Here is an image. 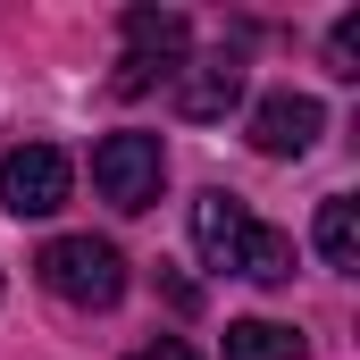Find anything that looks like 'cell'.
I'll use <instances>...</instances> for the list:
<instances>
[{
	"label": "cell",
	"mask_w": 360,
	"mask_h": 360,
	"mask_svg": "<svg viewBox=\"0 0 360 360\" xmlns=\"http://www.w3.org/2000/svg\"><path fill=\"white\" fill-rule=\"evenodd\" d=\"M68 184H76L68 151H51V143H17V151L0 160V210H8V218H51V210L68 201Z\"/></svg>",
	"instance_id": "cell-3"
},
{
	"label": "cell",
	"mask_w": 360,
	"mask_h": 360,
	"mask_svg": "<svg viewBox=\"0 0 360 360\" xmlns=\"http://www.w3.org/2000/svg\"><path fill=\"white\" fill-rule=\"evenodd\" d=\"M226 360H302V335L276 319H235L226 327Z\"/></svg>",
	"instance_id": "cell-10"
},
{
	"label": "cell",
	"mask_w": 360,
	"mask_h": 360,
	"mask_svg": "<svg viewBox=\"0 0 360 360\" xmlns=\"http://www.w3.org/2000/svg\"><path fill=\"white\" fill-rule=\"evenodd\" d=\"M235 101H243V59H235V51H210V59H193L176 76V117H193V126L226 117Z\"/></svg>",
	"instance_id": "cell-6"
},
{
	"label": "cell",
	"mask_w": 360,
	"mask_h": 360,
	"mask_svg": "<svg viewBox=\"0 0 360 360\" xmlns=\"http://www.w3.org/2000/svg\"><path fill=\"white\" fill-rule=\"evenodd\" d=\"M319 126H327V109H319L310 92H269V101L252 109V151H260V160H302V151L319 143Z\"/></svg>",
	"instance_id": "cell-5"
},
{
	"label": "cell",
	"mask_w": 360,
	"mask_h": 360,
	"mask_svg": "<svg viewBox=\"0 0 360 360\" xmlns=\"http://www.w3.org/2000/svg\"><path fill=\"white\" fill-rule=\"evenodd\" d=\"M117 34H126L117 92H143V84H151V68H160V59H176L184 42H193V25H184L176 8H126V17H117Z\"/></svg>",
	"instance_id": "cell-4"
},
{
	"label": "cell",
	"mask_w": 360,
	"mask_h": 360,
	"mask_svg": "<svg viewBox=\"0 0 360 360\" xmlns=\"http://www.w3.org/2000/svg\"><path fill=\"white\" fill-rule=\"evenodd\" d=\"M327 68H335V76H360V17H335V34H327Z\"/></svg>",
	"instance_id": "cell-11"
},
{
	"label": "cell",
	"mask_w": 360,
	"mask_h": 360,
	"mask_svg": "<svg viewBox=\"0 0 360 360\" xmlns=\"http://www.w3.org/2000/svg\"><path fill=\"white\" fill-rule=\"evenodd\" d=\"M235 276H252V285H285V276H293V235L252 218V235H243V260H235Z\"/></svg>",
	"instance_id": "cell-9"
},
{
	"label": "cell",
	"mask_w": 360,
	"mask_h": 360,
	"mask_svg": "<svg viewBox=\"0 0 360 360\" xmlns=\"http://www.w3.org/2000/svg\"><path fill=\"white\" fill-rule=\"evenodd\" d=\"M92 184H101L109 210H151L160 184H168V151H160V134H109V143L92 151Z\"/></svg>",
	"instance_id": "cell-2"
},
{
	"label": "cell",
	"mask_w": 360,
	"mask_h": 360,
	"mask_svg": "<svg viewBox=\"0 0 360 360\" xmlns=\"http://www.w3.org/2000/svg\"><path fill=\"white\" fill-rule=\"evenodd\" d=\"M243 235H252V210H243L235 193H201V201H193V252H201L210 269L235 276V260H243Z\"/></svg>",
	"instance_id": "cell-7"
},
{
	"label": "cell",
	"mask_w": 360,
	"mask_h": 360,
	"mask_svg": "<svg viewBox=\"0 0 360 360\" xmlns=\"http://www.w3.org/2000/svg\"><path fill=\"white\" fill-rule=\"evenodd\" d=\"M310 243H319V260L327 269H360V201H319V226H310Z\"/></svg>",
	"instance_id": "cell-8"
},
{
	"label": "cell",
	"mask_w": 360,
	"mask_h": 360,
	"mask_svg": "<svg viewBox=\"0 0 360 360\" xmlns=\"http://www.w3.org/2000/svg\"><path fill=\"white\" fill-rule=\"evenodd\" d=\"M134 360H201V352H193V344H176V335H160V344H143Z\"/></svg>",
	"instance_id": "cell-12"
},
{
	"label": "cell",
	"mask_w": 360,
	"mask_h": 360,
	"mask_svg": "<svg viewBox=\"0 0 360 360\" xmlns=\"http://www.w3.org/2000/svg\"><path fill=\"white\" fill-rule=\"evenodd\" d=\"M34 269H42V285L59 302H76V310H117V293H126V252L101 243V235H51Z\"/></svg>",
	"instance_id": "cell-1"
}]
</instances>
